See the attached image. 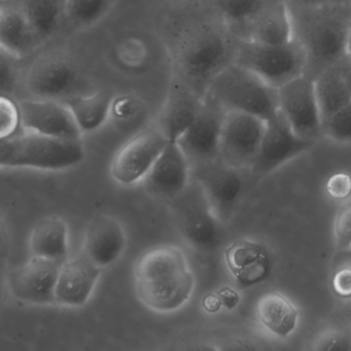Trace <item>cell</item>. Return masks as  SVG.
I'll return each mask as SVG.
<instances>
[{"mask_svg":"<svg viewBox=\"0 0 351 351\" xmlns=\"http://www.w3.org/2000/svg\"><path fill=\"white\" fill-rule=\"evenodd\" d=\"M339 66L351 95V57L346 55L342 60L339 61Z\"/></svg>","mask_w":351,"mask_h":351,"instance_id":"cell-40","label":"cell"},{"mask_svg":"<svg viewBox=\"0 0 351 351\" xmlns=\"http://www.w3.org/2000/svg\"><path fill=\"white\" fill-rule=\"evenodd\" d=\"M228 269L238 285L254 287L266 280L271 269L270 256L262 244L240 239L230 244L225 250Z\"/></svg>","mask_w":351,"mask_h":351,"instance_id":"cell-21","label":"cell"},{"mask_svg":"<svg viewBox=\"0 0 351 351\" xmlns=\"http://www.w3.org/2000/svg\"><path fill=\"white\" fill-rule=\"evenodd\" d=\"M315 350H351V337L341 332H326L318 339L314 346Z\"/></svg>","mask_w":351,"mask_h":351,"instance_id":"cell-36","label":"cell"},{"mask_svg":"<svg viewBox=\"0 0 351 351\" xmlns=\"http://www.w3.org/2000/svg\"><path fill=\"white\" fill-rule=\"evenodd\" d=\"M324 135L341 143H351V102L322 124Z\"/></svg>","mask_w":351,"mask_h":351,"instance_id":"cell-31","label":"cell"},{"mask_svg":"<svg viewBox=\"0 0 351 351\" xmlns=\"http://www.w3.org/2000/svg\"><path fill=\"white\" fill-rule=\"evenodd\" d=\"M314 87L322 124L351 102L339 62L322 71L314 79Z\"/></svg>","mask_w":351,"mask_h":351,"instance_id":"cell-28","label":"cell"},{"mask_svg":"<svg viewBox=\"0 0 351 351\" xmlns=\"http://www.w3.org/2000/svg\"><path fill=\"white\" fill-rule=\"evenodd\" d=\"M194 178L204 192L213 213L221 223L231 219L243 192L239 170L219 159L192 166Z\"/></svg>","mask_w":351,"mask_h":351,"instance_id":"cell-13","label":"cell"},{"mask_svg":"<svg viewBox=\"0 0 351 351\" xmlns=\"http://www.w3.org/2000/svg\"><path fill=\"white\" fill-rule=\"evenodd\" d=\"M83 141L55 138L22 131L0 143V166L46 171L69 169L85 159Z\"/></svg>","mask_w":351,"mask_h":351,"instance_id":"cell-4","label":"cell"},{"mask_svg":"<svg viewBox=\"0 0 351 351\" xmlns=\"http://www.w3.org/2000/svg\"><path fill=\"white\" fill-rule=\"evenodd\" d=\"M287 7L293 22V38L307 55L305 75L315 79L322 71L336 64L347 55L351 3Z\"/></svg>","mask_w":351,"mask_h":351,"instance_id":"cell-2","label":"cell"},{"mask_svg":"<svg viewBox=\"0 0 351 351\" xmlns=\"http://www.w3.org/2000/svg\"><path fill=\"white\" fill-rule=\"evenodd\" d=\"M169 139L157 124L147 127L129 139L114 155L110 176L123 186L145 180Z\"/></svg>","mask_w":351,"mask_h":351,"instance_id":"cell-10","label":"cell"},{"mask_svg":"<svg viewBox=\"0 0 351 351\" xmlns=\"http://www.w3.org/2000/svg\"><path fill=\"white\" fill-rule=\"evenodd\" d=\"M192 178L188 158L176 141H169L143 180L147 192L168 202L180 196Z\"/></svg>","mask_w":351,"mask_h":351,"instance_id":"cell-17","label":"cell"},{"mask_svg":"<svg viewBox=\"0 0 351 351\" xmlns=\"http://www.w3.org/2000/svg\"><path fill=\"white\" fill-rule=\"evenodd\" d=\"M256 315L261 324L275 336H291L299 322V311L293 302L280 293H267L256 303Z\"/></svg>","mask_w":351,"mask_h":351,"instance_id":"cell-26","label":"cell"},{"mask_svg":"<svg viewBox=\"0 0 351 351\" xmlns=\"http://www.w3.org/2000/svg\"><path fill=\"white\" fill-rule=\"evenodd\" d=\"M328 196L336 200H346L351 196V176L338 172L330 176L326 184Z\"/></svg>","mask_w":351,"mask_h":351,"instance_id":"cell-35","label":"cell"},{"mask_svg":"<svg viewBox=\"0 0 351 351\" xmlns=\"http://www.w3.org/2000/svg\"><path fill=\"white\" fill-rule=\"evenodd\" d=\"M234 62L250 69L271 87L279 89L305 75L307 55L295 38L279 46L239 40Z\"/></svg>","mask_w":351,"mask_h":351,"instance_id":"cell-6","label":"cell"},{"mask_svg":"<svg viewBox=\"0 0 351 351\" xmlns=\"http://www.w3.org/2000/svg\"><path fill=\"white\" fill-rule=\"evenodd\" d=\"M116 95L108 90L75 94L63 101L75 117L82 133L95 132L104 126L112 114Z\"/></svg>","mask_w":351,"mask_h":351,"instance_id":"cell-24","label":"cell"},{"mask_svg":"<svg viewBox=\"0 0 351 351\" xmlns=\"http://www.w3.org/2000/svg\"><path fill=\"white\" fill-rule=\"evenodd\" d=\"M266 126V121L254 114L227 110L221 129L219 159L238 170L252 168Z\"/></svg>","mask_w":351,"mask_h":351,"instance_id":"cell-9","label":"cell"},{"mask_svg":"<svg viewBox=\"0 0 351 351\" xmlns=\"http://www.w3.org/2000/svg\"><path fill=\"white\" fill-rule=\"evenodd\" d=\"M118 0H65V24L84 30L101 21Z\"/></svg>","mask_w":351,"mask_h":351,"instance_id":"cell-30","label":"cell"},{"mask_svg":"<svg viewBox=\"0 0 351 351\" xmlns=\"http://www.w3.org/2000/svg\"><path fill=\"white\" fill-rule=\"evenodd\" d=\"M314 143L298 136L279 112L267 122L260 151L250 169L256 176H266L311 149Z\"/></svg>","mask_w":351,"mask_h":351,"instance_id":"cell-16","label":"cell"},{"mask_svg":"<svg viewBox=\"0 0 351 351\" xmlns=\"http://www.w3.org/2000/svg\"><path fill=\"white\" fill-rule=\"evenodd\" d=\"M32 256L64 263L69 260V227L59 217L40 219L30 237Z\"/></svg>","mask_w":351,"mask_h":351,"instance_id":"cell-25","label":"cell"},{"mask_svg":"<svg viewBox=\"0 0 351 351\" xmlns=\"http://www.w3.org/2000/svg\"><path fill=\"white\" fill-rule=\"evenodd\" d=\"M22 131L19 102L10 96H1V139L15 136Z\"/></svg>","mask_w":351,"mask_h":351,"instance_id":"cell-32","label":"cell"},{"mask_svg":"<svg viewBox=\"0 0 351 351\" xmlns=\"http://www.w3.org/2000/svg\"><path fill=\"white\" fill-rule=\"evenodd\" d=\"M169 203L182 237L192 247L201 252H211L221 245L223 223L213 213L202 188L194 178H191L186 190Z\"/></svg>","mask_w":351,"mask_h":351,"instance_id":"cell-7","label":"cell"},{"mask_svg":"<svg viewBox=\"0 0 351 351\" xmlns=\"http://www.w3.org/2000/svg\"><path fill=\"white\" fill-rule=\"evenodd\" d=\"M279 112L298 136L315 141L324 135L314 79L303 75L278 89Z\"/></svg>","mask_w":351,"mask_h":351,"instance_id":"cell-11","label":"cell"},{"mask_svg":"<svg viewBox=\"0 0 351 351\" xmlns=\"http://www.w3.org/2000/svg\"><path fill=\"white\" fill-rule=\"evenodd\" d=\"M134 285L141 303L159 313L184 307L192 297L195 277L182 250L158 245L143 252L134 267Z\"/></svg>","mask_w":351,"mask_h":351,"instance_id":"cell-1","label":"cell"},{"mask_svg":"<svg viewBox=\"0 0 351 351\" xmlns=\"http://www.w3.org/2000/svg\"><path fill=\"white\" fill-rule=\"evenodd\" d=\"M206 93L226 110L254 114L266 122L279 112L278 89L235 62L228 65L211 81Z\"/></svg>","mask_w":351,"mask_h":351,"instance_id":"cell-5","label":"cell"},{"mask_svg":"<svg viewBox=\"0 0 351 351\" xmlns=\"http://www.w3.org/2000/svg\"><path fill=\"white\" fill-rule=\"evenodd\" d=\"M213 11L239 40L268 0H210Z\"/></svg>","mask_w":351,"mask_h":351,"instance_id":"cell-29","label":"cell"},{"mask_svg":"<svg viewBox=\"0 0 351 351\" xmlns=\"http://www.w3.org/2000/svg\"><path fill=\"white\" fill-rule=\"evenodd\" d=\"M80 73L73 59L58 51L45 53L28 67L24 87L29 97L65 100L75 95Z\"/></svg>","mask_w":351,"mask_h":351,"instance_id":"cell-8","label":"cell"},{"mask_svg":"<svg viewBox=\"0 0 351 351\" xmlns=\"http://www.w3.org/2000/svg\"><path fill=\"white\" fill-rule=\"evenodd\" d=\"M204 96L178 79L171 86L156 124L169 141L178 139L192 125L202 106Z\"/></svg>","mask_w":351,"mask_h":351,"instance_id":"cell-20","label":"cell"},{"mask_svg":"<svg viewBox=\"0 0 351 351\" xmlns=\"http://www.w3.org/2000/svg\"><path fill=\"white\" fill-rule=\"evenodd\" d=\"M287 5L316 7V5H332V3H351V0H285Z\"/></svg>","mask_w":351,"mask_h":351,"instance_id":"cell-38","label":"cell"},{"mask_svg":"<svg viewBox=\"0 0 351 351\" xmlns=\"http://www.w3.org/2000/svg\"><path fill=\"white\" fill-rule=\"evenodd\" d=\"M332 287L335 293L341 298L351 297V269L337 271L332 277Z\"/></svg>","mask_w":351,"mask_h":351,"instance_id":"cell-37","label":"cell"},{"mask_svg":"<svg viewBox=\"0 0 351 351\" xmlns=\"http://www.w3.org/2000/svg\"><path fill=\"white\" fill-rule=\"evenodd\" d=\"M22 130L55 138L81 141V129L62 100L27 97L19 100Z\"/></svg>","mask_w":351,"mask_h":351,"instance_id":"cell-15","label":"cell"},{"mask_svg":"<svg viewBox=\"0 0 351 351\" xmlns=\"http://www.w3.org/2000/svg\"><path fill=\"white\" fill-rule=\"evenodd\" d=\"M126 244V234L118 219L98 215L88 225L82 252L104 269L119 260Z\"/></svg>","mask_w":351,"mask_h":351,"instance_id":"cell-19","label":"cell"},{"mask_svg":"<svg viewBox=\"0 0 351 351\" xmlns=\"http://www.w3.org/2000/svg\"><path fill=\"white\" fill-rule=\"evenodd\" d=\"M7 1H10V0H3V3H7Z\"/></svg>","mask_w":351,"mask_h":351,"instance_id":"cell-43","label":"cell"},{"mask_svg":"<svg viewBox=\"0 0 351 351\" xmlns=\"http://www.w3.org/2000/svg\"><path fill=\"white\" fill-rule=\"evenodd\" d=\"M10 3L19 8L43 44L56 36L65 24V0H10Z\"/></svg>","mask_w":351,"mask_h":351,"instance_id":"cell-27","label":"cell"},{"mask_svg":"<svg viewBox=\"0 0 351 351\" xmlns=\"http://www.w3.org/2000/svg\"><path fill=\"white\" fill-rule=\"evenodd\" d=\"M42 44L19 8L10 1L3 3L0 11L1 52L16 60H22L38 50Z\"/></svg>","mask_w":351,"mask_h":351,"instance_id":"cell-23","label":"cell"},{"mask_svg":"<svg viewBox=\"0 0 351 351\" xmlns=\"http://www.w3.org/2000/svg\"><path fill=\"white\" fill-rule=\"evenodd\" d=\"M63 263L34 256L12 271L9 289L15 299L32 305L56 304V285Z\"/></svg>","mask_w":351,"mask_h":351,"instance_id":"cell-14","label":"cell"},{"mask_svg":"<svg viewBox=\"0 0 351 351\" xmlns=\"http://www.w3.org/2000/svg\"><path fill=\"white\" fill-rule=\"evenodd\" d=\"M335 237L339 250L351 246V202L343 205L337 213L334 223Z\"/></svg>","mask_w":351,"mask_h":351,"instance_id":"cell-33","label":"cell"},{"mask_svg":"<svg viewBox=\"0 0 351 351\" xmlns=\"http://www.w3.org/2000/svg\"><path fill=\"white\" fill-rule=\"evenodd\" d=\"M182 1H188V3H204V1H207V0H182ZM209 1H210V0H209Z\"/></svg>","mask_w":351,"mask_h":351,"instance_id":"cell-42","label":"cell"},{"mask_svg":"<svg viewBox=\"0 0 351 351\" xmlns=\"http://www.w3.org/2000/svg\"><path fill=\"white\" fill-rule=\"evenodd\" d=\"M101 271L83 252L63 263L57 281L56 304L66 307H82L87 304Z\"/></svg>","mask_w":351,"mask_h":351,"instance_id":"cell-18","label":"cell"},{"mask_svg":"<svg viewBox=\"0 0 351 351\" xmlns=\"http://www.w3.org/2000/svg\"><path fill=\"white\" fill-rule=\"evenodd\" d=\"M227 110L208 93L203 98L196 119L178 139L191 167L219 159L221 129Z\"/></svg>","mask_w":351,"mask_h":351,"instance_id":"cell-12","label":"cell"},{"mask_svg":"<svg viewBox=\"0 0 351 351\" xmlns=\"http://www.w3.org/2000/svg\"><path fill=\"white\" fill-rule=\"evenodd\" d=\"M16 60L13 57L1 52V61H0V86H1V96L13 97L17 90L19 83V75L16 69Z\"/></svg>","mask_w":351,"mask_h":351,"instance_id":"cell-34","label":"cell"},{"mask_svg":"<svg viewBox=\"0 0 351 351\" xmlns=\"http://www.w3.org/2000/svg\"><path fill=\"white\" fill-rule=\"evenodd\" d=\"M238 43L217 14L190 28L176 47L178 79L204 96L211 81L235 60Z\"/></svg>","mask_w":351,"mask_h":351,"instance_id":"cell-3","label":"cell"},{"mask_svg":"<svg viewBox=\"0 0 351 351\" xmlns=\"http://www.w3.org/2000/svg\"><path fill=\"white\" fill-rule=\"evenodd\" d=\"M219 299H221V304L229 309L236 307L239 303V297H238L237 293L229 289L223 291V293L219 295Z\"/></svg>","mask_w":351,"mask_h":351,"instance_id":"cell-39","label":"cell"},{"mask_svg":"<svg viewBox=\"0 0 351 351\" xmlns=\"http://www.w3.org/2000/svg\"><path fill=\"white\" fill-rule=\"evenodd\" d=\"M293 22L285 0H268L250 22L241 40L264 45H285L293 40Z\"/></svg>","mask_w":351,"mask_h":351,"instance_id":"cell-22","label":"cell"},{"mask_svg":"<svg viewBox=\"0 0 351 351\" xmlns=\"http://www.w3.org/2000/svg\"><path fill=\"white\" fill-rule=\"evenodd\" d=\"M346 53L348 56L351 57V20L349 23L348 32H347Z\"/></svg>","mask_w":351,"mask_h":351,"instance_id":"cell-41","label":"cell"}]
</instances>
